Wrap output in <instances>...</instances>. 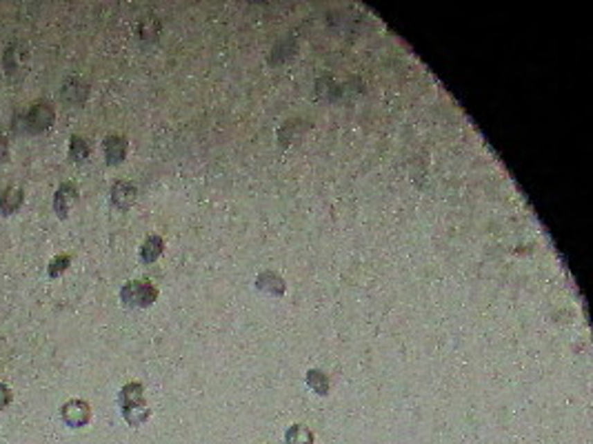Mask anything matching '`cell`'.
Segmentation results:
<instances>
[{
  "instance_id": "5b68a950",
  "label": "cell",
  "mask_w": 593,
  "mask_h": 444,
  "mask_svg": "<svg viewBox=\"0 0 593 444\" xmlns=\"http://www.w3.org/2000/svg\"><path fill=\"white\" fill-rule=\"evenodd\" d=\"M102 151L107 165H120L127 158V151H129V140L120 133H111L102 140Z\"/></svg>"
},
{
  "instance_id": "6da1fadb",
  "label": "cell",
  "mask_w": 593,
  "mask_h": 444,
  "mask_svg": "<svg viewBox=\"0 0 593 444\" xmlns=\"http://www.w3.org/2000/svg\"><path fill=\"white\" fill-rule=\"evenodd\" d=\"M158 300V287L149 280H129L120 289V302L129 309H147Z\"/></svg>"
},
{
  "instance_id": "ac0fdd59",
  "label": "cell",
  "mask_w": 593,
  "mask_h": 444,
  "mask_svg": "<svg viewBox=\"0 0 593 444\" xmlns=\"http://www.w3.org/2000/svg\"><path fill=\"white\" fill-rule=\"evenodd\" d=\"M12 400H14L12 389H9L5 382H0V411L7 409L9 405H12Z\"/></svg>"
},
{
  "instance_id": "ba28073f",
  "label": "cell",
  "mask_w": 593,
  "mask_h": 444,
  "mask_svg": "<svg viewBox=\"0 0 593 444\" xmlns=\"http://www.w3.org/2000/svg\"><path fill=\"white\" fill-rule=\"evenodd\" d=\"M256 289L267 293V295L282 298L284 291H287V282H284L282 276H278L276 271H260L258 278H256Z\"/></svg>"
},
{
  "instance_id": "5bb4252c",
  "label": "cell",
  "mask_w": 593,
  "mask_h": 444,
  "mask_svg": "<svg viewBox=\"0 0 593 444\" xmlns=\"http://www.w3.org/2000/svg\"><path fill=\"white\" fill-rule=\"evenodd\" d=\"M307 387L318 396H327L331 391V380L325 371H320V369H309V371H307Z\"/></svg>"
},
{
  "instance_id": "3957f363",
  "label": "cell",
  "mask_w": 593,
  "mask_h": 444,
  "mask_svg": "<svg viewBox=\"0 0 593 444\" xmlns=\"http://www.w3.org/2000/svg\"><path fill=\"white\" fill-rule=\"evenodd\" d=\"M25 120H27V129H29V131L40 133V131H47L49 127L54 124L56 111H54V107H51L49 102L42 100V102L31 104L29 111H27V115H25Z\"/></svg>"
},
{
  "instance_id": "9c48e42d",
  "label": "cell",
  "mask_w": 593,
  "mask_h": 444,
  "mask_svg": "<svg viewBox=\"0 0 593 444\" xmlns=\"http://www.w3.org/2000/svg\"><path fill=\"white\" fill-rule=\"evenodd\" d=\"M25 203V192L23 187L18 185H9L0 192V214L3 216H12L16 211L23 207Z\"/></svg>"
},
{
  "instance_id": "8992f818",
  "label": "cell",
  "mask_w": 593,
  "mask_h": 444,
  "mask_svg": "<svg viewBox=\"0 0 593 444\" xmlns=\"http://www.w3.org/2000/svg\"><path fill=\"white\" fill-rule=\"evenodd\" d=\"M3 62H5V69L7 73H12V76H20L25 69H27V62H29V54L27 49L23 45H9L5 56H3Z\"/></svg>"
},
{
  "instance_id": "9a60e30c",
  "label": "cell",
  "mask_w": 593,
  "mask_h": 444,
  "mask_svg": "<svg viewBox=\"0 0 593 444\" xmlns=\"http://www.w3.org/2000/svg\"><path fill=\"white\" fill-rule=\"evenodd\" d=\"M284 444H316V436L307 425H291L284 433Z\"/></svg>"
},
{
  "instance_id": "30bf717a",
  "label": "cell",
  "mask_w": 593,
  "mask_h": 444,
  "mask_svg": "<svg viewBox=\"0 0 593 444\" xmlns=\"http://www.w3.org/2000/svg\"><path fill=\"white\" fill-rule=\"evenodd\" d=\"M60 93H62V98L69 100V102H82L89 96V84L84 82L80 76H71L65 80V84H62Z\"/></svg>"
},
{
  "instance_id": "4fadbf2b",
  "label": "cell",
  "mask_w": 593,
  "mask_h": 444,
  "mask_svg": "<svg viewBox=\"0 0 593 444\" xmlns=\"http://www.w3.org/2000/svg\"><path fill=\"white\" fill-rule=\"evenodd\" d=\"M120 411H122L125 422L129 427H140V425H145V422L152 418V409H149V405H147V400H145V403H140V405L125 407Z\"/></svg>"
},
{
  "instance_id": "7c38bea8",
  "label": "cell",
  "mask_w": 593,
  "mask_h": 444,
  "mask_svg": "<svg viewBox=\"0 0 593 444\" xmlns=\"http://www.w3.org/2000/svg\"><path fill=\"white\" fill-rule=\"evenodd\" d=\"M140 403H145V387H143V382H127L120 389V394H118L120 409L131 407V405H140Z\"/></svg>"
},
{
  "instance_id": "7a4b0ae2",
  "label": "cell",
  "mask_w": 593,
  "mask_h": 444,
  "mask_svg": "<svg viewBox=\"0 0 593 444\" xmlns=\"http://www.w3.org/2000/svg\"><path fill=\"white\" fill-rule=\"evenodd\" d=\"M60 418L71 429L87 427L91 422V407H89V403H84V400H80V398L69 400V403H65L60 407Z\"/></svg>"
},
{
  "instance_id": "e0dca14e",
  "label": "cell",
  "mask_w": 593,
  "mask_h": 444,
  "mask_svg": "<svg viewBox=\"0 0 593 444\" xmlns=\"http://www.w3.org/2000/svg\"><path fill=\"white\" fill-rule=\"evenodd\" d=\"M69 264H71V256H69V253H58V256H54V260H51L49 267H47L49 278H60L62 273L69 269Z\"/></svg>"
},
{
  "instance_id": "52a82bcc",
  "label": "cell",
  "mask_w": 593,
  "mask_h": 444,
  "mask_svg": "<svg viewBox=\"0 0 593 444\" xmlns=\"http://www.w3.org/2000/svg\"><path fill=\"white\" fill-rule=\"evenodd\" d=\"M138 198V187L131 181H116L111 187V203L118 209H129Z\"/></svg>"
},
{
  "instance_id": "8fae6325",
  "label": "cell",
  "mask_w": 593,
  "mask_h": 444,
  "mask_svg": "<svg viewBox=\"0 0 593 444\" xmlns=\"http://www.w3.org/2000/svg\"><path fill=\"white\" fill-rule=\"evenodd\" d=\"M163 251H165V238L158 236V234H152V236L145 238L143 247H140V260L145 264H152L163 256Z\"/></svg>"
},
{
  "instance_id": "2e32d148",
  "label": "cell",
  "mask_w": 593,
  "mask_h": 444,
  "mask_svg": "<svg viewBox=\"0 0 593 444\" xmlns=\"http://www.w3.org/2000/svg\"><path fill=\"white\" fill-rule=\"evenodd\" d=\"M91 156V147L89 142L82 138V136H71L69 138V158L73 163H82Z\"/></svg>"
},
{
  "instance_id": "277c9868",
  "label": "cell",
  "mask_w": 593,
  "mask_h": 444,
  "mask_svg": "<svg viewBox=\"0 0 593 444\" xmlns=\"http://www.w3.org/2000/svg\"><path fill=\"white\" fill-rule=\"evenodd\" d=\"M78 198H80V192H78V185L76 183H62L58 189H56V194H54V209H56V214L60 216V218H67L69 214H71V209H73V205L78 203Z\"/></svg>"
},
{
  "instance_id": "d6986e66",
  "label": "cell",
  "mask_w": 593,
  "mask_h": 444,
  "mask_svg": "<svg viewBox=\"0 0 593 444\" xmlns=\"http://www.w3.org/2000/svg\"><path fill=\"white\" fill-rule=\"evenodd\" d=\"M9 160V140L7 136H0V165H5Z\"/></svg>"
}]
</instances>
